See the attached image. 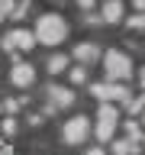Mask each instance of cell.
<instances>
[{"label": "cell", "instance_id": "ffe728a7", "mask_svg": "<svg viewBox=\"0 0 145 155\" xmlns=\"http://www.w3.org/2000/svg\"><path fill=\"white\" fill-rule=\"evenodd\" d=\"M77 3H81V10H87L90 3H94V0H77Z\"/></svg>", "mask_w": 145, "mask_h": 155}, {"label": "cell", "instance_id": "5bb4252c", "mask_svg": "<svg viewBox=\"0 0 145 155\" xmlns=\"http://www.w3.org/2000/svg\"><path fill=\"white\" fill-rule=\"evenodd\" d=\"M126 133L132 136V139H139V136H142V129H139V123H135V120H129V123H126Z\"/></svg>", "mask_w": 145, "mask_h": 155}, {"label": "cell", "instance_id": "7c38bea8", "mask_svg": "<svg viewBox=\"0 0 145 155\" xmlns=\"http://www.w3.org/2000/svg\"><path fill=\"white\" fill-rule=\"evenodd\" d=\"M113 152H135V139H129V142H116Z\"/></svg>", "mask_w": 145, "mask_h": 155}, {"label": "cell", "instance_id": "6da1fadb", "mask_svg": "<svg viewBox=\"0 0 145 155\" xmlns=\"http://www.w3.org/2000/svg\"><path fill=\"white\" fill-rule=\"evenodd\" d=\"M65 36H68V23L58 16V13H45V16L39 19V26H36V39L39 42L55 45V42H61Z\"/></svg>", "mask_w": 145, "mask_h": 155}, {"label": "cell", "instance_id": "30bf717a", "mask_svg": "<svg viewBox=\"0 0 145 155\" xmlns=\"http://www.w3.org/2000/svg\"><path fill=\"white\" fill-rule=\"evenodd\" d=\"M74 58H77V61H94V58H97V45H90V42L77 45L74 48Z\"/></svg>", "mask_w": 145, "mask_h": 155}, {"label": "cell", "instance_id": "ba28073f", "mask_svg": "<svg viewBox=\"0 0 145 155\" xmlns=\"http://www.w3.org/2000/svg\"><path fill=\"white\" fill-rule=\"evenodd\" d=\"M103 19L106 23H119L123 19V3L119 0H106L103 3Z\"/></svg>", "mask_w": 145, "mask_h": 155}, {"label": "cell", "instance_id": "52a82bcc", "mask_svg": "<svg viewBox=\"0 0 145 155\" xmlns=\"http://www.w3.org/2000/svg\"><path fill=\"white\" fill-rule=\"evenodd\" d=\"M32 78H36L32 65H23V61H19V65L13 68V84H19V87H29V84H32Z\"/></svg>", "mask_w": 145, "mask_h": 155}, {"label": "cell", "instance_id": "44dd1931", "mask_svg": "<svg viewBox=\"0 0 145 155\" xmlns=\"http://www.w3.org/2000/svg\"><path fill=\"white\" fill-rule=\"evenodd\" d=\"M142 87H145V68H142Z\"/></svg>", "mask_w": 145, "mask_h": 155}, {"label": "cell", "instance_id": "8992f818", "mask_svg": "<svg viewBox=\"0 0 145 155\" xmlns=\"http://www.w3.org/2000/svg\"><path fill=\"white\" fill-rule=\"evenodd\" d=\"M32 42H36V36L32 32H26V29H16V32H10V36H3V48H32Z\"/></svg>", "mask_w": 145, "mask_h": 155}, {"label": "cell", "instance_id": "ac0fdd59", "mask_svg": "<svg viewBox=\"0 0 145 155\" xmlns=\"http://www.w3.org/2000/svg\"><path fill=\"white\" fill-rule=\"evenodd\" d=\"M19 104H23V100H7V104H3V110H7V113H13V110H19Z\"/></svg>", "mask_w": 145, "mask_h": 155}, {"label": "cell", "instance_id": "4fadbf2b", "mask_svg": "<svg viewBox=\"0 0 145 155\" xmlns=\"http://www.w3.org/2000/svg\"><path fill=\"white\" fill-rule=\"evenodd\" d=\"M129 110H132V113H142V110H145V97H135V100H129Z\"/></svg>", "mask_w": 145, "mask_h": 155}, {"label": "cell", "instance_id": "8fae6325", "mask_svg": "<svg viewBox=\"0 0 145 155\" xmlns=\"http://www.w3.org/2000/svg\"><path fill=\"white\" fill-rule=\"evenodd\" d=\"M65 65H68V61H65V55H52V58H48V71H52V74L65 71Z\"/></svg>", "mask_w": 145, "mask_h": 155}, {"label": "cell", "instance_id": "277c9868", "mask_svg": "<svg viewBox=\"0 0 145 155\" xmlns=\"http://www.w3.org/2000/svg\"><path fill=\"white\" fill-rule=\"evenodd\" d=\"M87 133H90V123H87V116H74V120H68V123H65V142H71V145L84 142Z\"/></svg>", "mask_w": 145, "mask_h": 155}, {"label": "cell", "instance_id": "5b68a950", "mask_svg": "<svg viewBox=\"0 0 145 155\" xmlns=\"http://www.w3.org/2000/svg\"><path fill=\"white\" fill-rule=\"evenodd\" d=\"M94 97H100V100H129V91L123 84H94Z\"/></svg>", "mask_w": 145, "mask_h": 155}, {"label": "cell", "instance_id": "9c48e42d", "mask_svg": "<svg viewBox=\"0 0 145 155\" xmlns=\"http://www.w3.org/2000/svg\"><path fill=\"white\" fill-rule=\"evenodd\" d=\"M48 97L55 100V107H71L74 104V94L65 91V87H48Z\"/></svg>", "mask_w": 145, "mask_h": 155}, {"label": "cell", "instance_id": "9a60e30c", "mask_svg": "<svg viewBox=\"0 0 145 155\" xmlns=\"http://www.w3.org/2000/svg\"><path fill=\"white\" fill-rule=\"evenodd\" d=\"M13 13V0H0V19Z\"/></svg>", "mask_w": 145, "mask_h": 155}, {"label": "cell", "instance_id": "3957f363", "mask_svg": "<svg viewBox=\"0 0 145 155\" xmlns=\"http://www.w3.org/2000/svg\"><path fill=\"white\" fill-rule=\"evenodd\" d=\"M97 139H100V142H106V139H113V133H116V110L113 107H100V120H97Z\"/></svg>", "mask_w": 145, "mask_h": 155}, {"label": "cell", "instance_id": "d6986e66", "mask_svg": "<svg viewBox=\"0 0 145 155\" xmlns=\"http://www.w3.org/2000/svg\"><path fill=\"white\" fill-rule=\"evenodd\" d=\"M132 7L135 10H145V0H132Z\"/></svg>", "mask_w": 145, "mask_h": 155}, {"label": "cell", "instance_id": "e0dca14e", "mask_svg": "<svg viewBox=\"0 0 145 155\" xmlns=\"http://www.w3.org/2000/svg\"><path fill=\"white\" fill-rule=\"evenodd\" d=\"M129 26L132 29H145V16H129Z\"/></svg>", "mask_w": 145, "mask_h": 155}, {"label": "cell", "instance_id": "7a4b0ae2", "mask_svg": "<svg viewBox=\"0 0 145 155\" xmlns=\"http://www.w3.org/2000/svg\"><path fill=\"white\" fill-rule=\"evenodd\" d=\"M103 68H106V78H113V81H126V78L132 74V61L123 52H106Z\"/></svg>", "mask_w": 145, "mask_h": 155}, {"label": "cell", "instance_id": "2e32d148", "mask_svg": "<svg viewBox=\"0 0 145 155\" xmlns=\"http://www.w3.org/2000/svg\"><path fill=\"white\" fill-rule=\"evenodd\" d=\"M68 78H71V84H81V81H84V68H74V71H71V74H68Z\"/></svg>", "mask_w": 145, "mask_h": 155}]
</instances>
